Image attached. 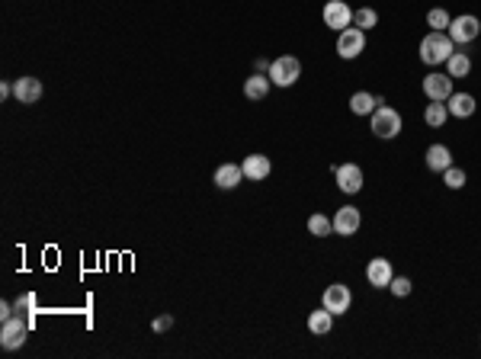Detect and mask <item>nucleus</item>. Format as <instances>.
Returning <instances> with one entry per match:
<instances>
[{
	"label": "nucleus",
	"mask_w": 481,
	"mask_h": 359,
	"mask_svg": "<svg viewBox=\"0 0 481 359\" xmlns=\"http://www.w3.org/2000/svg\"><path fill=\"white\" fill-rule=\"evenodd\" d=\"M456 52V42L449 39V33H427L424 39H420V61L424 64H446L449 55Z\"/></svg>",
	"instance_id": "obj_1"
},
{
	"label": "nucleus",
	"mask_w": 481,
	"mask_h": 359,
	"mask_svg": "<svg viewBox=\"0 0 481 359\" xmlns=\"http://www.w3.org/2000/svg\"><path fill=\"white\" fill-rule=\"evenodd\" d=\"M266 77H270L276 87H292V83L302 77V61L295 55H279L276 61H270Z\"/></svg>",
	"instance_id": "obj_2"
},
{
	"label": "nucleus",
	"mask_w": 481,
	"mask_h": 359,
	"mask_svg": "<svg viewBox=\"0 0 481 359\" xmlns=\"http://www.w3.org/2000/svg\"><path fill=\"white\" fill-rule=\"evenodd\" d=\"M401 129H405L401 112L391 110V106H376V112H372V135L376 139H395V135H401Z\"/></svg>",
	"instance_id": "obj_3"
},
{
	"label": "nucleus",
	"mask_w": 481,
	"mask_h": 359,
	"mask_svg": "<svg viewBox=\"0 0 481 359\" xmlns=\"http://www.w3.org/2000/svg\"><path fill=\"white\" fill-rule=\"evenodd\" d=\"M366 49V33L356 26H347L343 33H337V55L347 58V61H353V58H360Z\"/></svg>",
	"instance_id": "obj_4"
},
{
	"label": "nucleus",
	"mask_w": 481,
	"mask_h": 359,
	"mask_svg": "<svg viewBox=\"0 0 481 359\" xmlns=\"http://www.w3.org/2000/svg\"><path fill=\"white\" fill-rule=\"evenodd\" d=\"M26 337H29V324L20 314L7 318L4 327H0V346H4V350H20V346L26 343Z\"/></svg>",
	"instance_id": "obj_5"
},
{
	"label": "nucleus",
	"mask_w": 481,
	"mask_h": 359,
	"mask_svg": "<svg viewBox=\"0 0 481 359\" xmlns=\"http://www.w3.org/2000/svg\"><path fill=\"white\" fill-rule=\"evenodd\" d=\"M481 35V23L478 16H456L453 23H449V39L456 42V45H468V42H475Z\"/></svg>",
	"instance_id": "obj_6"
},
{
	"label": "nucleus",
	"mask_w": 481,
	"mask_h": 359,
	"mask_svg": "<svg viewBox=\"0 0 481 359\" xmlns=\"http://www.w3.org/2000/svg\"><path fill=\"white\" fill-rule=\"evenodd\" d=\"M321 305L331 311V314H343V311H350V305H353V292L347 289L343 283H334L324 289V295H321Z\"/></svg>",
	"instance_id": "obj_7"
},
{
	"label": "nucleus",
	"mask_w": 481,
	"mask_h": 359,
	"mask_svg": "<svg viewBox=\"0 0 481 359\" xmlns=\"http://www.w3.org/2000/svg\"><path fill=\"white\" fill-rule=\"evenodd\" d=\"M324 26L334 29V33H343L347 26H353V10L343 4V0H328V7H324Z\"/></svg>",
	"instance_id": "obj_8"
},
{
	"label": "nucleus",
	"mask_w": 481,
	"mask_h": 359,
	"mask_svg": "<svg viewBox=\"0 0 481 359\" xmlns=\"http://www.w3.org/2000/svg\"><path fill=\"white\" fill-rule=\"evenodd\" d=\"M334 177H337L340 193H347V196H353V193L363 189V170H360V164H337Z\"/></svg>",
	"instance_id": "obj_9"
},
{
	"label": "nucleus",
	"mask_w": 481,
	"mask_h": 359,
	"mask_svg": "<svg viewBox=\"0 0 481 359\" xmlns=\"http://www.w3.org/2000/svg\"><path fill=\"white\" fill-rule=\"evenodd\" d=\"M360 225H363V218H360V212H356L353 206H340L334 212V235L353 237L356 231H360Z\"/></svg>",
	"instance_id": "obj_10"
},
{
	"label": "nucleus",
	"mask_w": 481,
	"mask_h": 359,
	"mask_svg": "<svg viewBox=\"0 0 481 359\" xmlns=\"http://www.w3.org/2000/svg\"><path fill=\"white\" fill-rule=\"evenodd\" d=\"M424 93H427V100L446 103V100L453 97V77L449 74H427L424 77Z\"/></svg>",
	"instance_id": "obj_11"
},
{
	"label": "nucleus",
	"mask_w": 481,
	"mask_h": 359,
	"mask_svg": "<svg viewBox=\"0 0 481 359\" xmlns=\"http://www.w3.org/2000/svg\"><path fill=\"white\" fill-rule=\"evenodd\" d=\"M13 97L16 103L23 106H32L42 100V83H39V77H20V81L13 83Z\"/></svg>",
	"instance_id": "obj_12"
},
{
	"label": "nucleus",
	"mask_w": 481,
	"mask_h": 359,
	"mask_svg": "<svg viewBox=\"0 0 481 359\" xmlns=\"http://www.w3.org/2000/svg\"><path fill=\"white\" fill-rule=\"evenodd\" d=\"M241 170H244V180H254V183H260V180L270 177L273 164L266 154H247L244 160H241Z\"/></svg>",
	"instance_id": "obj_13"
},
{
	"label": "nucleus",
	"mask_w": 481,
	"mask_h": 359,
	"mask_svg": "<svg viewBox=\"0 0 481 359\" xmlns=\"http://www.w3.org/2000/svg\"><path fill=\"white\" fill-rule=\"evenodd\" d=\"M391 263L385 260V257H376V260H369V266H366V279H369V286H376V289H385V286L391 283Z\"/></svg>",
	"instance_id": "obj_14"
},
{
	"label": "nucleus",
	"mask_w": 481,
	"mask_h": 359,
	"mask_svg": "<svg viewBox=\"0 0 481 359\" xmlns=\"http://www.w3.org/2000/svg\"><path fill=\"white\" fill-rule=\"evenodd\" d=\"M215 187L218 189H234L237 183H241V180H244V170H241V164H222L215 170Z\"/></svg>",
	"instance_id": "obj_15"
},
{
	"label": "nucleus",
	"mask_w": 481,
	"mask_h": 359,
	"mask_svg": "<svg viewBox=\"0 0 481 359\" xmlns=\"http://www.w3.org/2000/svg\"><path fill=\"white\" fill-rule=\"evenodd\" d=\"M331 327H334V314H331L324 305H321V308H314L311 314H308V331H311L314 337H324V334H331Z\"/></svg>",
	"instance_id": "obj_16"
},
{
	"label": "nucleus",
	"mask_w": 481,
	"mask_h": 359,
	"mask_svg": "<svg viewBox=\"0 0 481 359\" xmlns=\"http://www.w3.org/2000/svg\"><path fill=\"white\" fill-rule=\"evenodd\" d=\"M446 110H449V116H456V119L475 116V97L472 93H453V97L446 100Z\"/></svg>",
	"instance_id": "obj_17"
},
{
	"label": "nucleus",
	"mask_w": 481,
	"mask_h": 359,
	"mask_svg": "<svg viewBox=\"0 0 481 359\" xmlns=\"http://www.w3.org/2000/svg\"><path fill=\"white\" fill-rule=\"evenodd\" d=\"M379 103H382V100L372 97L369 90H360V93H353V97H350V112H353V116H372Z\"/></svg>",
	"instance_id": "obj_18"
},
{
	"label": "nucleus",
	"mask_w": 481,
	"mask_h": 359,
	"mask_svg": "<svg viewBox=\"0 0 481 359\" xmlns=\"http://www.w3.org/2000/svg\"><path fill=\"white\" fill-rule=\"evenodd\" d=\"M427 167L433 173H443L446 167H453V154H449L446 145H430L427 148Z\"/></svg>",
	"instance_id": "obj_19"
},
{
	"label": "nucleus",
	"mask_w": 481,
	"mask_h": 359,
	"mask_svg": "<svg viewBox=\"0 0 481 359\" xmlns=\"http://www.w3.org/2000/svg\"><path fill=\"white\" fill-rule=\"evenodd\" d=\"M270 87H273V81L257 71V74H251V77L244 81V97H247V100H266Z\"/></svg>",
	"instance_id": "obj_20"
},
{
	"label": "nucleus",
	"mask_w": 481,
	"mask_h": 359,
	"mask_svg": "<svg viewBox=\"0 0 481 359\" xmlns=\"http://www.w3.org/2000/svg\"><path fill=\"white\" fill-rule=\"evenodd\" d=\"M446 74L449 77H468L472 74V58L465 55V52H453L446 61Z\"/></svg>",
	"instance_id": "obj_21"
},
{
	"label": "nucleus",
	"mask_w": 481,
	"mask_h": 359,
	"mask_svg": "<svg viewBox=\"0 0 481 359\" xmlns=\"http://www.w3.org/2000/svg\"><path fill=\"white\" fill-rule=\"evenodd\" d=\"M449 119V110L446 103H439V100H430V106L424 110V122L430 125V129H443V122Z\"/></svg>",
	"instance_id": "obj_22"
},
{
	"label": "nucleus",
	"mask_w": 481,
	"mask_h": 359,
	"mask_svg": "<svg viewBox=\"0 0 481 359\" xmlns=\"http://www.w3.org/2000/svg\"><path fill=\"white\" fill-rule=\"evenodd\" d=\"M308 231H311L314 237H328V235H334V218H328V215L314 212L311 218H308Z\"/></svg>",
	"instance_id": "obj_23"
},
{
	"label": "nucleus",
	"mask_w": 481,
	"mask_h": 359,
	"mask_svg": "<svg viewBox=\"0 0 481 359\" xmlns=\"http://www.w3.org/2000/svg\"><path fill=\"white\" fill-rule=\"evenodd\" d=\"M353 26L356 29H372V26H379V13L372 7H360V10H353Z\"/></svg>",
	"instance_id": "obj_24"
},
{
	"label": "nucleus",
	"mask_w": 481,
	"mask_h": 359,
	"mask_svg": "<svg viewBox=\"0 0 481 359\" xmlns=\"http://www.w3.org/2000/svg\"><path fill=\"white\" fill-rule=\"evenodd\" d=\"M449 23H453V20H449V13L443 7H437V10H430V13H427V26H430L433 33H446Z\"/></svg>",
	"instance_id": "obj_25"
},
{
	"label": "nucleus",
	"mask_w": 481,
	"mask_h": 359,
	"mask_svg": "<svg viewBox=\"0 0 481 359\" xmlns=\"http://www.w3.org/2000/svg\"><path fill=\"white\" fill-rule=\"evenodd\" d=\"M443 183H446L449 189H462L465 187V170H459V167H446V170H443Z\"/></svg>",
	"instance_id": "obj_26"
},
{
	"label": "nucleus",
	"mask_w": 481,
	"mask_h": 359,
	"mask_svg": "<svg viewBox=\"0 0 481 359\" xmlns=\"http://www.w3.org/2000/svg\"><path fill=\"white\" fill-rule=\"evenodd\" d=\"M388 289H391V295L395 298H405V295H411V279L408 276H391Z\"/></svg>",
	"instance_id": "obj_27"
},
{
	"label": "nucleus",
	"mask_w": 481,
	"mask_h": 359,
	"mask_svg": "<svg viewBox=\"0 0 481 359\" xmlns=\"http://www.w3.org/2000/svg\"><path fill=\"white\" fill-rule=\"evenodd\" d=\"M151 327H154V334H164V331H170V327H174V318H170V314H164V318H158Z\"/></svg>",
	"instance_id": "obj_28"
},
{
	"label": "nucleus",
	"mask_w": 481,
	"mask_h": 359,
	"mask_svg": "<svg viewBox=\"0 0 481 359\" xmlns=\"http://www.w3.org/2000/svg\"><path fill=\"white\" fill-rule=\"evenodd\" d=\"M16 311H20V308H26V311H32V305H35V295H20V298H16Z\"/></svg>",
	"instance_id": "obj_29"
}]
</instances>
